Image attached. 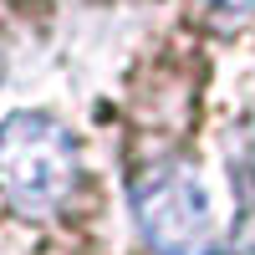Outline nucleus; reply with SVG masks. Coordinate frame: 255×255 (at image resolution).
<instances>
[{
  "mask_svg": "<svg viewBox=\"0 0 255 255\" xmlns=\"http://www.w3.org/2000/svg\"><path fill=\"white\" fill-rule=\"evenodd\" d=\"M133 209L158 255H209L230 235V209L194 163H163L133 189Z\"/></svg>",
  "mask_w": 255,
  "mask_h": 255,
  "instance_id": "nucleus-1",
  "label": "nucleus"
},
{
  "mask_svg": "<svg viewBox=\"0 0 255 255\" xmlns=\"http://www.w3.org/2000/svg\"><path fill=\"white\" fill-rule=\"evenodd\" d=\"M77 184L72 133L41 113H15L0 123V194L26 215H51Z\"/></svg>",
  "mask_w": 255,
  "mask_h": 255,
  "instance_id": "nucleus-2",
  "label": "nucleus"
},
{
  "mask_svg": "<svg viewBox=\"0 0 255 255\" xmlns=\"http://www.w3.org/2000/svg\"><path fill=\"white\" fill-rule=\"evenodd\" d=\"M215 5H225V10H250L255 0H215Z\"/></svg>",
  "mask_w": 255,
  "mask_h": 255,
  "instance_id": "nucleus-3",
  "label": "nucleus"
}]
</instances>
